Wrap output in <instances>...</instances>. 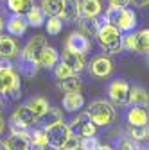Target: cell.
Wrapping results in <instances>:
<instances>
[{"label":"cell","instance_id":"obj_32","mask_svg":"<svg viewBox=\"0 0 149 150\" xmlns=\"http://www.w3.org/2000/svg\"><path fill=\"white\" fill-rule=\"evenodd\" d=\"M54 75H56V79L61 81V79H67V77H72V75H76V71H74L67 63L59 61L58 64L54 66Z\"/></svg>","mask_w":149,"mask_h":150},{"label":"cell","instance_id":"obj_16","mask_svg":"<svg viewBox=\"0 0 149 150\" xmlns=\"http://www.w3.org/2000/svg\"><path fill=\"white\" fill-rule=\"evenodd\" d=\"M61 61L67 63L76 73L85 68V55H83V54H77V52H72V50H67V48H65V52H63Z\"/></svg>","mask_w":149,"mask_h":150},{"label":"cell","instance_id":"obj_23","mask_svg":"<svg viewBox=\"0 0 149 150\" xmlns=\"http://www.w3.org/2000/svg\"><path fill=\"white\" fill-rule=\"evenodd\" d=\"M47 14H45V11L42 9V7H32L27 14H25V18H27V23L29 25H32V27H42L45 22H47V18H45Z\"/></svg>","mask_w":149,"mask_h":150},{"label":"cell","instance_id":"obj_42","mask_svg":"<svg viewBox=\"0 0 149 150\" xmlns=\"http://www.w3.org/2000/svg\"><path fill=\"white\" fill-rule=\"evenodd\" d=\"M97 150H113V148H111V146H106V145H99Z\"/></svg>","mask_w":149,"mask_h":150},{"label":"cell","instance_id":"obj_8","mask_svg":"<svg viewBox=\"0 0 149 150\" xmlns=\"http://www.w3.org/2000/svg\"><path fill=\"white\" fill-rule=\"evenodd\" d=\"M70 132H72L70 127L65 125L63 122H59V123H56V125L49 127V129H47V134H49V145H54V146L63 148V145H65L67 138L70 136Z\"/></svg>","mask_w":149,"mask_h":150},{"label":"cell","instance_id":"obj_37","mask_svg":"<svg viewBox=\"0 0 149 150\" xmlns=\"http://www.w3.org/2000/svg\"><path fill=\"white\" fill-rule=\"evenodd\" d=\"M122 45H124V50H135V45H137V36L128 32L126 36H122Z\"/></svg>","mask_w":149,"mask_h":150},{"label":"cell","instance_id":"obj_31","mask_svg":"<svg viewBox=\"0 0 149 150\" xmlns=\"http://www.w3.org/2000/svg\"><path fill=\"white\" fill-rule=\"evenodd\" d=\"M45 29L49 34L56 36V34H59L61 29H63V18L61 16H49V20L45 22Z\"/></svg>","mask_w":149,"mask_h":150},{"label":"cell","instance_id":"obj_28","mask_svg":"<svg viewBox=\"0 0 149 150\" xmlns=\"http://www.w3.org/2000/svg\"><path fill=\"white\" fill-rule=\"evenodd\" d=\"M135 36H137L135 52H138V54H149V29H144V30L137 32Z\"/></svg>","mask_w":149,"mask_h":150},{"label":"cell","instance_id":"obj_36","mask_svg":"<svg viewBox=\"0 0 149 150\" xmlns=\"http://www.w3.org/2000/svg\"><path fill=\"white\" fill-rule=\"evenodd\" d=\"M97 146H99L97 138H94V136L81 138V148L79 150H97Z\"/></svg>","mask_w":149,"mask_h":150},{"label":"cell","instance_id":"obj_21","mask_svg":"<svg viewBox=\"0 0 149 150\" xmlns=\"http://www.w3.org/2000/svg\"><path fill=\"white\" fill-rule=\"evenodd\" d=\"M18 55V45L14 40L11 38H2V43H0V57L4 59H13Z\"/></svg>","mask_w":149,"mask_h":150},{"label":"cell","instance_id":"obj_19","mask_svg":"<svg viewBox=\"0 0 149 150\" xmlns=\"http://www.w3.org/2000/svg\"><path fill=\"white\" fill-rule=\"evenodd\" d=\"M129 104H131V105L147 107L149 105V95H147V91L144 88H140V86L129 88Z\"/></svg>","mask_w":149,"mask_h":150},{"label":"cell","instance_id":"obj_7","mask_svg":"<svg viewBox=\"0 0 149 150\" xmlns=\"http://www.w3.org/2000/svg\"><path fill=\"white\" fill-rule=\"evenodd\" d=\"M108 95L115 104H129V84L122 79L113 81L108 86Z\"/></svg>","mask_w":149,"mask_h":150},{"label":"cell","instance_id":"obj_5","mask_svg":"<svg viewBox=\"0 0 149 150\" xmlns=\"http://www.w3.org/2000/svg\"><path fill=\"white\" fill-rule=\"evenodd\" d=\"M36 122H38V116L34 115V111L29 105H22V107H18L13 112V116H11V129H13V132H14V130H25V129L32 127Z\"/></svg>","mask_w":149,"mask_h":150},{"label":"cell","instance_id":"obj_6","mask_svg":"<svg viewBox=\"0 0 149 150\" xmlns=\"http://www.w3.org/2000/svg\"><path fill=\"white\" fill-rule=\"evenodd\" d=\"M47 45H49V43H47V40H45L43 36L32 38V40L27 43V47L24 48V55H22V57L27 59V61H31V63H36V64H38V63H40V55H42V52H43V48H45Z\"/></svg>","mask_w":149,"mask_h":150},{"label":"cell","instance_id":"obj_25","mask_svg":"<svg viewBox=\"0 0 149 150\" xmlns=\"http://www.w3.org/2000/svg\"><path fill=\"white\" fill-rule=\"evenodd\" d=\"M42 9L49 16H61V13H63V0H42Z\"/></svg>","mask_w":149,"mask_h":150},{"label":"cell","instance_id":"obj_9","mask_svg":"<svg viewBox=\"0 0 149 150\" xmlns=\"http://www.w3.org/2000/svg\"><path fill=\"white\" fill-rule=\"evenodd\" d=\"M67 50H72V52H77V54H86L90 52L92 48V43L88 40V36L83 34V32H72L68 36V40H67Z\"/></svg>","mask_w":149,"mask_h":150},{"label":"cell","instance_id":"obj_44","mask_svg":"<svg viewBox=\"0 0 149 150\" xmlns=\"http://www.w3.org/2000/svg\"><path fill=\"white\" fill-rule=\"evenodd\" d=\"M0 150H7V145H4L2 141H0Z\"/></svg>","mask_w":149,"mask_h":150},{"label":"cell","instance_id":"obj_17","mask_svg":"<svg viewBox=\"0 0 149 150\" xmlns=\"http://www.w3.org/2000/svg\"><path fill=\"white\" fill-rule=\"evenodd\" d=\"M27 18H24L22 14H13L7 20V30L11 36H22L27 29Z\"/></svg>","mask_w":149,"mask_h":150},{"label":"cell","instance_id":"obj_1","mask_svg":"<svg viewBox=\"0 0 149 150\" xmlns=\"http://www.w3.org/2000/svg\"><path fill=\"white\" fill-rule=\"evenodd\" d=\"M97 40L101 43V47L108 52V54H119L124 50V45H122V36H120V30L110 22H104L99 29V34H97Z\"/></svg>","mask_w":149,"mask_h":150},{"label":"cell","instance_id":"obj_43","mask_svg":"<svg viewBox=\"0 0 149 150\" xmlns=\"http://www.w3.org/2000/svg\"><path fill=\"white\" fill-rule=\"evenodd\" d=\"M2 132H4V118L0 116V134H2Z\"/></svg>","mask_w":149,"mask_h":150},{"label":"cell","instance_id":"obj_24","mask_svg":"<svg viewBox=\"0 0 149 150\" xmlns=\"http://www.w3.org/2000/svg\"><path fill=\"white\" fill-rule=\"evenodd\" d=\"M58 88L63 91V93H72V91H81V79L76 75L72 77H67V79H61L58 82Z\"/></svg>","mask_w":149,"mask_h":150},{"label":"cell","instance_id":"obj_30","mask_svg":"<svg viewBox=\"0 0 149 150\" xmlns=\"http://www.w3.org/2000/svg\"><path fill=\"white\" fill-rule=\"evenodd\" d=\"M31 141H32L36 146H45V145H49V134H47V129H45V127L34 129L32 132H31Z\"/></svg>","mask_w":149,"mask_h":150},{"label":"cell","instance_id":"obj_40","mask_svg":"<svg viewBox=\"0 0 149 150\" xmlns=\"http://www.w3.org/2000/svg\"><path fill=\"white\" fill-rule=\"evenodd\" d=\"M131 4L135 7H144V6H149V0H131Z\"/></svg>","mask_w":149,"mask_h":150},{"label":"cell","instance_id":"obj_41","mask_svg":"<svg viewBox=\"0 0 149 150\" xmlns=\"http://www.w3.org/2000/svg\"><path fill=\"white\" fill-rule=\"evenodd\" d=\"M36 150H63L59 146H54V145H45V146H38Z\"/></svg>","mask_w":149,"mask_h":150},{"label":"cell","instance_id":"obj_29","mask_svg":"<svg viewBox=\"0 0 149 150\" xmlns=\"http://www.w3.org/2000/svg\"><path fill=\"white\" fill-rule=\"evenodd\" d=\"M129 138L133 141H145L149 139V125H131Z\"/></svg>","mask_w":149,"mask_h":150},{"label":"cell","instance_id":"obj_45","mask_svg":"<svg viewBox=\"0 0 149 150\" xmlns=\"http://www.w3.org/2000/svg\"><path fill=\"white\" fill-rule=\"evenodd\" d=\"M0 30H2V18H0Z\"/></svg>","mask_w":149,"mask_h":150},{"label":"cell","instance_id":"obj_34","mask_svg":"<svg viewBox=\"0 0 149 150\" xmlns=\"http://www.w3.org/2000/svg\"><path fill=\"white\" fill-rule=\"evenodd\" d=\"M18 68H20V73H24L25 77H34V75L38 73L40 64L31 63V61H27V59L22 57V61H20V64H18Z\"/></svg>","mask_w":149,"mask_h":150},{"label":"cell","instance_id":"obj_22","mask_svg":"<svg viewBox=\"0 0 149 150\" xmlns=\"http://www.w3.org/2000/svg\"><path fill=\"white\" fill-rule=\"evenodd\" d=\"M7 7L14 14H27L34 7V0H7Z\"/></svg>","mask_w":149,"mask_h":150},{"label":"cell","instance_id":"obj_11","mask_svg":"<svg viewBox=\"0 0 149 150\" xmlns=\"http://www.w3.org/2000/svg\"><path fill=\"white\" fill-rule=\"evenodd\" d=\"M7 150H31L32 141L31 134H27L25 130H14V132L7 138Z\"/></svg>","mask_w":149,"mask_h":150},{"label":"cell","instance_id":"obj_26","mask_svg":"<svg viewBox=\"0 0 149 150\" xmlns=\"http://www.w3.org/2000/svg\"><path fill=\"white\" fill-rule=\"evenodd\" d=\"M92 122V116H90V112L88 111H85V112H79V115L74 118L72 122H70V130L74 134H77L79 136V132H81V129L86 125V123H90Z\"/></svg>","mask_w":149,"mask_h":150},{"label":"cell","instance_id":"obj_27","mask_svg":"<svg viewBox=\"0 0 149 150\" xmlns=\"http://www.w3.org/2000/svg\"><path fill=\"white\" fill-rule=\"evenodd\" d=\"M81 11H83V16H99L102 7H101L99 0H83Z\"/></svg>","mask_w":149,"mask_h":150},{"label":"cell","instance_id":"obj_12","mask_svg":"<svg viewBox=\"0 0 149 150\" xmlns=\"http://www.w3.org/2000/svg\"><path fill=\"white\" fill-rule=\"evenodd\" d=\"M111 70H113V64H111V61L106 57V55H99V57H95L90 64V73L94 75V77H97V79L108 77L111 73Z\"/></svg>","mask_w":149,"mask_h":150},{"label":"cell","instance_id":"obj_14","mask_svg":"<svg viewBox=\"0 0 149 150\" xmlns=\"http://www.w3.org/2000/svg\"><path fill=\"white\" fill-rule=\"evenodd\" d=\"M128 123L129 125H147L149 123V112L142 105H133L128 111Z\"/></svg>","mask_w":149,"mask_h":150},{"label":"cell","instance_id":"obj_20","mask_svg":"<svg viewBox=\"0 0 149 150\" xmlns=\"http://www.w3.org/2000/svg\"><path fill=\"white\" fill-rule=\"evenodd\" d=\"M59 63V55H58V52H56L52 47H45L43 48V52H42V55H40V66H43V68H54L56 64Z\"/></svg>","mask_w":149,"mask_h":150},{"label":"cell","instance_id":"obj_46","mask_svg":"<svg viewBox=\"0 0 149 150\" xmlns=\"http://www.w3.org/2000/svg\"><path fill=\"white\" fill-rule=\"evenodd\" d=\"M0 43H2V36H0Z\"/></svg>","mask_w":149,"mask_h":150},{"label":"cell","instance_id":"obj_13","mask_svg":"<svg viewBox=\"0 0 149 150\" xmlns=\"http://www.w3.org/2000/svg\"><path fill=\"white\" fill-rule=\"evenodd\" d=\"M83 16L81 11V2L79 0H63V13L61 18L67 22H76Z\"/></svg>","mask_w":149,"mask_h":150},{"label":"cell","instance_id":"obj_3","mask_svg":"<svg viewBox=\"0 0 149 150\" xmlns=\"http://www.w3.org/2000/svg\"><path fill=\"white\" fill-rule=\"evenodd\" d=\"M0 95L9 97L13 100L22 97L20 77L13 68H0Z\"/></svg>","mask_w":149,"mask_h":150},{"label":"cell","instance_id":"obj_10","mask_svg":"<svg viewBox=\"0 0 149 150\" xmlns=\"http://www.w3.org/2000/svg\"><path fill=\"white\" fill-rule=\"evenodd\" d=\"M104 22H110L108 20V16H81L79 18V23H81V30L83 34H86L88 38H97L99 34V29Z\"/></svg>","mask_w":149,"mask_h":150},{"label":"cell","instance_id":"obj_15","mask_svg":"<svg viewBox=\"0 0 149 150\" xmlns=\"http://www.w3.org/2000/svg\"><path fill=\"white\" fill-rule=\"evenodd\" d=\"M85 105V98L79 91H72V93H65L63 97V109L68 112H74Z\"/></svg>","mask_w":149,"mask_h":150},{"label":"cell","instance_id":"obj_38","mask_svg":"<svg viewBox=\"0 0 149 150\" xmlns=\"http://www.w3.org/2000/svg\"><path fill=\"white\" fill-rule=\"evenodd\" d=\"M117 150H138L135 141L131 138H126V139H120L119 145H117Z\"/></svg>","mask_w":149,"mask_h":150},{"label":"cell","instance_id":"obj_35","mask_svg":"<svg viewBox=\"0 0 149 150\" xmlns=\"http://www.w3.org/2000/svg\"><path fill=\"white\" fill-rule=\"evenodd\" d=\"M81 148V136L70 132V136L67 138L65 145H63V150H79Z\"/></svg>","mask_w":149,"mask_h":150},{"label":"cell","instance_id":"obj_4","mask_svg":"<svg viewBox=\"0 0 149 150\" xmlns=\"http://www.w3.org/2000/svg\"><path fill=\"white\" fill-rule=\"evenodd\" d=\"M88 112L92 116V122H94L97 127H108L115 122L117 115H115V109L111 107L108 102L104 100H97V102H92L88 107Z\"/></svg>","mask_w":149,"mask_h":150},{"label":"cell","instance_id":"obj_47","mask_svg":"<svg viewBox=\"0 0 149 150\" xmlns=\"http://www.w3.org/2000/svg\"><path fill=\"white\" fill-rule=\"evenodd\" d=\"M0 2H6V0H0Z\"/></svg>","mask_w":149,"mask_h":150},{"label":"cell","instance_id":"obj_18","mask_svg":"<svg viewBox=\"0 0 149 150\" xmlns=\"http://www.w3.org/2000/svg\"><path fill=\"white\" fill-rule=\"evenodd\" d=\"M61 120H63L61 111L56 109V107H49V109L43 112V115L38 118V123H40L42 127L49 129V127H52V125H56V123H59Z\"/></svg>","mask_w":149,"mask_h":150},{"label":"cell","instance_id":"obj_2","mask_svg":"<svg viewBox=\"0 0 149 150\" xmlns=\"http://www.w3.org/2000/svg\"><path fill=\"white\" fill-rule=\"evenodd\" d=\"M106 16H108L110 23H113L120 32H131L137 27V14H135L133 9H126V7L115 9V7H110Z\"/></svg>","mask_w":149,"mask_h":150},{"label":"cell","instance_id":"obj_33","mask_svg":"<svg viewBox=\"0 0 149 150\" xmlns=\"http://www.w3.org/2000/svg\"><path fill=\"white\" fill-rule=\"evenodd\" d=\"M29 107H31V109L34 111V115L40 118V116L43 115V112H45V111L49 109V102H47V100H45L43 97H36V98H32V100H31Z\"/></svg>","mask_w":149,"mask_h":150},{"label":"cell","instance_id":"obj_39","mask_svg":"<svg viewBox=\"0 0 149 150\" xmlns=\"http://www.w3.org/2000/svg\"><path fill=\"white\" fill-rule=\"evenodd\" d=\"M128 4H131V0H110V7H115V9L126 7Z\"/></svg>","mask_w":149,"mask_h":150}]
</instances>
